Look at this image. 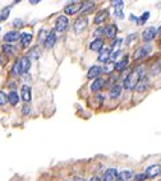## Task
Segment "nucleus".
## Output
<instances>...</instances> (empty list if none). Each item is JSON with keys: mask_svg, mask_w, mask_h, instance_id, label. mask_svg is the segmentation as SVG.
Returning <instances> with one entry per match:
<instances>
[{"mask_svg": "<svg viewBox=\"0 0 161 181\" xmlns=\"http://www.w3.org/2000/svg\"><path fill=\"white\" fill-rule=\"evenodd\" d=\"M144 77V69L142 67H137L133 71H130V73L124 78V82H123V87L125 88L127 91L134 88L137 85V83L140 82V79Z\"/></svg>", "mask_w": 161, "mask_h": 181, "instance_id": "f257e3e1", "label": "nucleus"}, {"mask_svg": "<svg viewBox=\"0 0 161 181\" xmlns=\"http://www.w3.org/2000/svg\"><path fill=\"white\" fill-rule=\"evenodd\" d=\"M87 26H88V19H87V17H79L76 19L73 27H74V32L77 34H79L80 32H83L86 30Z\"/></svg>", "mask_w": 161, "mask_h": 181, "instance_id": "f03ea898", "label": "nucleus"}, {"mask_svg": "<svg viewBox=\"0 0 161 181\" xmlns=\"http://www.w3.org/2000/svg\"><path fill=\"white\" fill-rule=\"evenodd\" d=\"M151 50H152V46H151V45H144V46L138 47L136 51H134V54H133V59H134V60L142 59V57L147 56V55L151 52Z\"/></svg>", "mask_w": 161, "mask_h": 181, "instance_id": "7ed1b4c3", "label": "nucleus"}, {"mask_svg": "<svg viewBox=\"0 0 161 181\" xmlns=\"http://www.w3.org/2000/svg\"><path fill=\"white\" fill-rule=\"evenodd\" d=\"M68 26H69V20H68V18L65 16H60V17L56 18V20H55V30L58 32H64L68 28Z\"/></svg>", "mask_w": 161, "mask_h": 181, "instance_id": "20e7f679", "label": "nucleus"}, {"mask_svg": "<svg viewBox=\"0 0 161 181\" xmlns=\"http://www.w3.org/2000/svg\"><path fill=\"white\" fill-rule=\"evenodd\" d=\"M146 176H147V179H153V177H156L159 175H161V165H151L148 166L147 168H146Z\"/></svg>", "mask_w": 161, "mask_h": 181, "instance_id": "39448f33", "label": "nucleus"}, {"mask_svg": "<svg viewBox=\"0 0 161 181\" xmlns=\"http://www.w3.org/2000/svg\"><path fill=\"white\" fill-rule=\"evenodd\" d=\"M80 9H82V4L80 3H72L64 8V13L68 14V16H74V14L80 12Z\"/></svg>", "mask_w": 161, "mask_h": 181, "instance_id": "423d86ee", "label": "nucleus"}, {"mask_svg": "<svg viewBox=\"0 0 161 181\" xmlns=\"http://www.w3.org/2000/svg\"><path fill=\"white\" fill-rule=\"evenodd\" d=\"M113 6H114V14L116 16V18L119 19H123L124 18V14H123V6H124V3L122 0H114L111 2Z\"/></svg>", "mask_w": 161, "mask_h": 181, "instance_id": "0eeeda50", "label": "nucleus"}, {"mask_svg": "<svg viewBox=\"0 0 161 181\" xmlns=\"http://www.w3.org/2000/svg\"><path fill=\"white\" fill-rule=\"evenodd\" d=\"M156 33H157V30H156L155 27H148V28H146V30L143 31V33H142V38H143V41L148 42V41H151V40L155 38Z\"/></svg>", "mask_w": 161, "mask_h": 181, "instance_id": "6e6552de", "label": "nucleus"}, {"mask_svg": "<svg viewBox=\"0 0 161 181\" xmlns=\"http://www.w3.org/2000/svg\"><path fill=\"white\" fill-rule=\"evenodd\" d=\"M21 97L24 102H30L32 98V92H31V87L30 85H22L21 88Z\"/></svg>", "mask_w": 161, "mask_h": 181, "instance_id": "1a4fd4ad", "label": "nucleus"}, {"mask_svg": "<svg viewBox=\"0 0 161 181\" xmlns=\"http://www.w3.org/2000/svg\"><path fill=\"white\" fill-rule=\"evenodd\" d=\"M101 73H102V67L93 65V67L90 68L88 73H87V78H88V79H97Z\"/></svg>", "mask_w": 161, "mask_h": 181, "instance_id": "9d476101", "label": "nucleus"}, {"mask_svg": "<svg viewBox=\"0 0 161 181\" xmlns=\"http://www.w3.org/2000/svg\"><path fill=\"white\" fill-rule=\"evenodd\" d=\"M116 33H118V27L115 24H107L105 27V36L107 38L114 40L116 37Z\"/></svg>", "mask_w": 161, "mask_h": 181, "instance_id": "9b49d317", "label": "nucleus"}, {"mask_svg": "<svg viewBox=\"0 0 161 181\" xmlns=\"http://www.w3.org/2000/svg\"><path fill=\"white\" fill-rule=\"evenodd\" d=\"M110 56H111V50L102 47V50H100V54H99L97 60L100 63H107L109 60H110Z\"/></svg>", "mask_w": 161, "mask_h": 181, "instance_id": "f8f14e48", "label": "nucleus"}, {"mask_svg": "<svg viewBox=\"0 0 161 181\" xmlns=\"http://www.w3.org/2000/svg\"><path fill=\"white\" fill-rule=\"evenodd\" d=\"M104 181H118V171H116V168H107L104 175Z\"/></svg>", "mask_w": 161, "mask_h": 181, "instance_id": "ddd939ff", "label": "nucleus"}, {"mask_svg": "<svg viewBox=\"0 0 161 181\" xmlns=\"http://www.w3.org/2000/svg\"><path fill=\"white\" fill-rule=\"evenodd\" d=\"M105 84H106V81L104 78H97V79H95L93 83L91 84L90 89L92 92H97V91H100L102 88V87H105Z\"/></svg>", "mask_w": 161, "mask_h": 181, "instance_id": "4468645a", "label": "nucleus"}, {"mask_svg": "<svg viewBox=\"0 0 161 181\" xmlns=\"http://www.w3.org/2000/svg\"><path fill=\"white\" fill-rule=\"evenodd\" d=\"M147 87H148V78L143 77V78L140 79V82L137 83V85L134 87V88H136V91L138 93H142V92H144L146 89H147Z\"/></svg>", "mask_w": 161, "mask_h": 181, "instance_id": "2eb2a0df", "label": "nucleus"}, {"mask_svg": "<svg viewBox=\"0 0 161 181\" xmlns=\"http://www.w3.org/2000/svg\"><path fill=\"white\" fill-rule=\"evenodd\" d=\"M55 42H56V33H55V31H50L45 42H43V45H45V47L50 49V47H53L55 45Z\"/></svg>", "mask_w": 161, "mask_h": 181, "instance_id": "dca6fc26", "label": "nucleus"}, {"mask_svg": "<svg viewBox=\"0 0 161 181\" xmlns=\"http://www.w3.org/2000/svg\"><path fill=\"white\" fill-rule=\"evenodd\" d=\"M109 17V10L107 9H102V10H100L96 16H95V19H93V22L96 24H100V23H102V22H105V19Z\"/></svg>", "mask_w": 161, "mask_h": 181, "instance_id": "f3484780", "label": "nucleus"}, {"mask_svg": "<svg viewBox=\"0 0 161 181\" xmlns=\"http://www.w3.org/2000/svg\"><path fill=\"white\" fill-rule=\"evenodd\" d=\"M19 41H21V46H22V47L30 46V43H31V41H32V33H28V32L22 33Z\"/></svg>", "mask_w": 161, "mask_h": 181, "instance_id": "a211bd4d", "label": "nucleus"}, {"mask_svg": "<svg viewBox=\"0 0 161 181\" xmlns=\"http://www.w3.org/2000/svg\"><path fill=\"white\" fill-rule=\"evenodd\" d=\"M19 38H21V34L17 31H9V32H6L5 36H4L5 42H14V41H17Z\"/></svg>", "mask_w": 161, "mask_h": 181, "instance_id": "6ab92c4d", "label": "nucleus"}, {"mask_svg": "<svg viewBox=\"0 0 161 181\" xmlns=\"http://www.w3.org/2000/svg\"><path fill=\"white\" fill-rule=\"evenodd\" d=\"M102 46H104V40L102 38H95L90 43V50L91 51H100V50H102Z\"/></svg>", "mask_w": 161, "mask_h": 181, "instance_id": "aec40b11", "label": "nucleus"}, {"mask_svg": "<svg viewBox=\"0 0 161 181\" xmlns=\"http://www.w3.org/2000/svg\"><path fill=\"white\" fill-rule=\"evenodd\" d=\"M133 173L128 170H124L120 173H118V181H132L133 180Z\"/></svg>", "mask_w": 161, "mask_h": 181, "instance_id": "412c9836", "label": "nucleus"}, {"mask_svg": "<svg viewBox=\"0 0 161 181\" xmlns=\"http://www.w3.org/2000/svg\"><path fill=\"white\" fill-rule=\"evenodd\" d=\"M128 64H129V57H128V55H125V56L123 57V60H120V61H118V63L115 64V70L123 71L124 69L128 67Z\"/></svg>", "mask_w": 161, "mask_h": 181, "instance_id": "4be33fe9", "label": "nucleus"}, {"mask_svg": "<svg viewBox=\"0 0 161 181\" xmlns=\"http://www.w3.org/2000/svg\"><path fill=\"white\" fill-rule=\"evenodd\" d=\"M19 63H21V70H22V74L23 73H26V71L30 69V67H31V60L28 59L27 56H24V57H22V59L19 60Z\"/></svg>", "mask_w": 161, "mask_h": 181, "instance_id": "5701e85b", "label": "nucleus"}, {"mask_svg": "<svg viewBox=\"0 0 161 181\" xmlns=\"http://www.w3.org/2000/svg\"><path fill=\"white\" fill-rule=\"evenodd\" d=\"M120 92H122V85L115 84V85L111 87L110 92H109V96H110L111 98H116V97L120 96Z\"/></svg>", "mask_w": 161, "mask_h": 181, "instance_id": "b1692460", "label": "nucleus"}, {"mask_svg": "<svg viewBox=\"0 0 161 181\" xmlns=\"http://www.w3.org/2000/svg\"><path fill=\"white\" fill-rule=\"evenodd\" d=\"M8 101H9V103H10L12 106H16V105L19 102V96H18V93L14 92V91H12L9 95H8Z\"/></svg>", "mask_w": 161, "mask_h": 181, "instance_id": "393cba45", "label": "nucleus"}, {"mask_svg": "<svg viewBox=\"0 0 161 181\" xmlns=\"http://www.w3.org/2000/svg\"><path fill=\"white\" fill-rule=\"evenodd\" d=\"M10 74H12L13 77H18V75H21V74H22V70H21V63H19V60H17L16 63H14L13 68H12V71H10Z\"/></svg>", "mask_w": 161, "mask_h": 181, "instance_id": "a878e982", "label": "nucleus"}, {"mask_svg": "<svg viewBox=\"0 0 161 181\" xmlns=\"http://www.w3.org/2000/svg\"><path fill=\"white\" fill-rule=\"evenodd\" d=\"M3 51L5 55L12 56V55H14V52H16V49H14V46L10 45V43H5V45H3Z\"/></svg>", "mask_w": 161, "mask_h": 181, "instance_id": "bb28decb", "label": "nucleus"}, {"mask_svg": "<svg viewBox=\"0 0 161 181\" xmlns=\"http://www.w3.org/2000/svg\"><path fill=\"white\" fill-rule=\"evenodd\" d=\"M95 8V3H83L82 4V9H80V13L86 14V13H90L91 10H93Z\"/></svg>", "mask_w": 161, "mask_h": 181, "instance_id": "cd10ccee", "label": "nucleus"}, {"mask_svg": "<svg viewBox=\"0 0 161 181\" xmlns=\"http://www.w3.org/2000/svg\"><path fill=\"white\" fill-rule=\"evenodd\" d=\"M161 71V60H157L151 67V75H157Z\"/></svg>", "mask_w": 161, "mask_h": 181, "instance_id": "c85d7f7f", "label": "nucleus"}, {"mask_svg": "<svg viewBox=\"0 0 161 181\" xmlns=\"http://www.w3.org/2000/svg\"><path fill=\"white\" fill-rule=\"evenodd\" d=\"M9 13H10V6H6V8L0 10V22H3V20H5L6 18H8Z\"/></svg>", "mask_w": 161, "mask_h": 181, "instance_id": "c756f323", "label": "nucleus"}, {"mask_svg": "<svg viewBox=\"0 0 161 181\" xmlns=\"http://www.w3.org/2000/svg\"><path fill=\"white\" fill-rule=\"evenodd\" d=\"M39 56H40V52H39V50L37 49H32L30 52H28L27 57L30 60H33V59H39Z\"/></svg>", "mask_w": 161, "mask_h": 181, "instance_id": "7c9ffc66", "label": "nucleus"}, {"mask_svg": "<svg viewBox=\"0 0 161 181\" xmlns=\"http://www.w3.org/2000/svg\"><path fill=\"white\" fill-rule=\"evenodd\" d=\"M148 18H150V12H144V13L142 14V16L137 19V24H143Z\"/></svg>", "mask_w": 161, "mask_h": 181, "instance_id": "2f4dec72", "label": "nucleus"}, {"mask_svg": "<svg viewBox=\"0 0 161 181\" xmlns=\"http://www.w3.org/2000/svg\"><path fill=\"white\" fill-rule=\"evenodd\" d=\"M114 69H115L114 63H107L105 67H102V71H104V73H110V71H113Z\"/></svg>", "mask_w": 161, "mask_h": 181, "instance_id": "473e14b6", "label": "nucleus"}, {"mask_svg": "<svg viewBox=\"0 0 161 181\" xmlns=\"http://www.w3.org/2000/svg\"><path fill=\"white\" fill-rule=\"evenodd\" d=\"M47 34H49L47 31L41 30V31L39 32V41H40V42H45V40H46V37H47Z\"/></svg>", "mask_w": 161, "mask_h": 181, "instance_id": "72a5a7b5", "label": "nucleus"}, {"mask_svg": "<svg viewBox=\"0 0 161 181\" xmlns=\"http://www.w3.org/2000/svg\"><path fill=\"white\" fill-rule=\"evenodd\" d=\"M6 102H8V95L0 91V106H4Z\"/></svg>", "mask_w": 161, "mask_h": 181, "instance_id": "f704fd0d", "label": "nucleus"}, {"mask_svg": "<svg viewBox=\"0 0 161 181\" xmlns=\"http://www.w3.org/2000/svg\"><path fill=\"white\" fill-rule=\"evenodd\" d=\"M102 34H105V28H102V27H99L97 30L93 32V36L96 38H100V36H102Z\"/></svg>", "mask_w": 161, "mask_h": 181, "instance_id": "c9c22d12", "label": "nucleus"}, {"mask_svg": "<svg viewBox=\"0 0 161 181\" xmlns=\"http://www.w3.org/2000/svg\"><path fill=\"white\" fill-rule=\"evenodd\" d=\"M146 179H147L146 173H137V175L134 176V180H136V181H144Z\"/></svg>", "mask_w": 161, "mask_h": 181, "instance_id": "e433bc0d", "label": "nucleus"}, {"mask_svg": "<svg viewBox=\"0 0 161 181\" xmlns=\"http://www.w3.org/2000/svg\"><path fill=\"white\" fill-rule=\"evenodd\" d=\"M122 55V51H120V50H118V51H115V52H113L111 54V56H110V61L113 63L114 60H116V59H118V57Z\"/></svg>", "mask_w": 161, "mask_h": 181, "instance_id": "4c0bfd02", "label": "nucleus"}, {"mask_svg": "<svg viewBox=\"0 0 161 181\" xmlns=\"http://www.w3.org/2000/svg\"><path fill=\"white\" fill-rule=\"evenodd\" d=\"M13 26L14 27H22V26H23V20H22V19H14L13 20Z\"/></svg>", "mask_w": 161, "mask_h": 181, "instance_id": "58836bf2", "label": "nucleus"}, {"mask_svg": "<svg viewBox=\"0 0 161 181\" xmlns=\"http://www.w3.org/2000/svg\"><path fill=\"white\" fill-rule=\"evenodd\" d=\"M30 111H31V108L28 107L27 105H24L23 107H22V114H23V115H28V114H30Z\"/></svg>", "mask_w": 161, "mask_h": 181, "instance_id": "ea45409f", "label": "nucleus"}, {"mask_svg": "<svg viewBox=\"0 0 161 181\" xmlns=\"http://www.w3.org/2000/svg\"><path fill=\"white\" fill-rule=\"evenodd\" d=\"M119 43H122V40H115V41L111 43V45H110V50H113L114 47H116V46L119 45Z\"/></svg>", "mask_w": 161, "mask_h": 181, "instance_id": "a19ab883", "label": "nucleus"}, {"mask_svg": "<svg viewBox=\"0 0 161 181\" xmlns=\"http://www.w3.org/2000/svg\"><path fill=\"white\" fill-rule=\"evenodd\" d=\"M39 3H40V0H30V4H32V5H36Z\"/></svg>", "mask_w": 161, "mask_h": 181, "instance_id": "79ce46f5", "label": "nucleus"}, {"mask_svg": "<svg viewBox=\"0 0 161 181\" xmlns=\"http://www.w3.org/2000/svg\"><path fill=\"white\" fill-rule=\"evenodd\" d=\"M88 181H101V179H99V177H91Z\"/></svg>", "mask_w": 161, "mask_h": 181, "instance_id": "37998d69", "label": "nucleus"}, {"mask_svg": "<svg viewBox=\"0 0 161 181\" xmlns=\"http://www.w3.org/2000/svg\"><path fill=\"white\" fill-rule=\"evenodd\" d=\"M129 19H130V20H136V22H137V18H136L134 16H130V18H129Z\"/></svg>", "mask_w": 161, "mask_h": 181, "instance_id": "c03bdc74", "label": "nucleus"}, {"mask_svg": "<svg viewBox=\"0 0 161 181\" xmlns=\"http://www.w3.org/2000/svg\"><path fill=\"white\" fill-rule=\"evenodd\" d=\"M157 33H159V34H161V26L159 27V30H157Z\"/></svg>", "mask_w": 161, "mask_h": 181, "instance_id": "a18cd8bd", "label": "nucleus"}, {"mask_svg": "<svg viewBox=\"0 0 161 181\" xmlns=\"http://www.w3.org/2000/svg\"><path fill=\"white\" fill-rule=\"evenodd\" d=\"M76 181H83V180H82V179H80V180H79V179H77V180H76Z\"/></svg>", "mask_w": 161, "mask_h": 181, "instance_id": "49530a36", "label": "nucleus"}, {"mask_svg": "<svg viewBox=\"0 0 161 181\" xmlns=\"http://www.w3.org/2000/svg\"><path fill=\"white\" fill-rule=\"evenodd\" d=\"M160 46H161V41H160Z\"/></svg>", "mask_w": 161, "mask_h": 181, "instance_id": "de8ad7c7", "label": "nucleus"}]
</instances>
